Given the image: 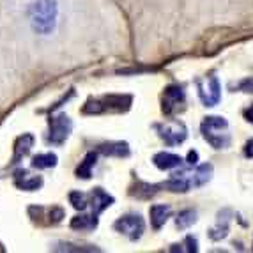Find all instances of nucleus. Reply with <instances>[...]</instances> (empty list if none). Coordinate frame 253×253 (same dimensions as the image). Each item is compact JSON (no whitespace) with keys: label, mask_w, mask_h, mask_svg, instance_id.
<instances>
[{"label":"nucleus","mask_w":253,"mask_h":253,"mask_svg":"<svg viewBox=\"0 0 253 253\" xmlns=\"http://www.w3.org/2000/svg\"><path fill=\"white\" fill-rule=\"evenodd\" d=\"M212 172H214L212 165L204 163L195 167V169L179 170V172L172 173L169 181L161 182L160 186L167 191H173V193H188L195 188L207 184L212 179Z\"/></svg>","instance_id":"nucleus-1"},{"label":"nucleus","mask_w":253,"mask_h":253,"mask_svg":"<svg viewBox=\"0 0 253 253\" xmlns=\"http://www.w3.org/2000/svg\"><path fill=\"white\" fill-rule=\"evenodd\" d=\"M131 103H133V96L129 94H105V96L89 97L82 108V114H121V112H127L131 108Z\"/></svg>","instance_id":"nucleus-2"},{"label":"nucleus","mask_w":253,"mask_h":253,"mask_svg":"<svg viewBox=\"0 0 253 253\" xmlns=\"http://www.w3.org/2000/svg\"><path fill=\"white\" fill-rule=\"evenodd\" d=\"M57 16H59L57 0H36L34 4L30 5V25L34 32L41 36H48L53 32L57 27Z\"/></svg>","instance_id":"nucleus-3"},{"label":"nucleus","mask_w":253,"mask_h":253,"mask_svg":"<svg viewBox=\"0 0 253 253\" xmlns=\"http://www.w3.org/2000/svg\"><path fill=\"white\" fill-rule=\"evenodd\" d=\"M200 133L212 149H228L232 144L230 127L225 117H218V115L206 117L200 124Z\"/></svg>","instance_id":"nucleus-4"},{"label":"nucleus","mask_w":253,"mask_h":253,"mask_svg":"<svg viewBox=\"0 0 253 253\" xmlns=\"http://www.w3.org/2000/svg\"><path fill=\"white\" fill-rule=\"evenodd\" d=\"M73 131V121L66 114L59 115H51L48 119V135L46 142L55 147H60V145L69 138Z\"/></svg>","instance_id":"nucleus-5"},{"label":"nucleus","mask_w":253,"mask_h":253,"mask_svg":"<svg viewBox=\"0 0 253 253\" xmlns=\"http://www.w3.org/2000/svg\"><path fill=\"white\" fill-rule=\"evenodd\" d=\"M195 85H197L200 101L206 106H216L221 101V84H219L218 76L211 75L206 78H197Z\"/></svg>","instance_id":"nucleus-6"},{"label":"nucleus","mask_w":253,"mask_h":253,"mask_svg":"<svg viewBox=\"0 0 253 253\" xmlns=\"http://www.w3.org/2000/svg\"><path fill=\"white\" fill-rule=\"evenodd\" d=\"M186 103V92L184 87L179 84H172L165 87L163 96H161V110L165 115H173L175 112L184 108Z\"/></svg>","instance_id":"nucleus-7"},{"label":"nucleus","mask_w":253,"mask_h":253,"mask_svg":"<svg viewBox=\"0 0 253 253\" xmlns=\"http://www.w3.org/2000/svg\"><path fill=\"white\" fill-rule=\"evenodd\" d=\"M158 136L163 140L165 144L173 147V145H181L188 138V127L184 126L182 121H172L169 124H156Z\"/></svg>","instance_id":"nucleus-8"},{"label":"nucleus","mask_w":253,"mask_h":253,"mask_svg":"<svg viewBox=\"0 0 253 253\" xmlns=\"http://www.w3.org/2000/svg\"><path fill=\"white\" fill-rule=\"evenodd\" d=\"M114 228L117 232L124 234L127 239L138 241L145 230V221L140 214H124L115 221Z\"/></svg>","instance_id":"nucleus-9"},{"label":"nucleus","mask_w":253,"mask_h":253,"mask_svg":"<svg viewBox=\"0 0 253 253\" xmlns=\"http://www.w3.org/2000/svg\"><path fill=\"white\" fill-rule=\"evenodd\" d=\"M29 216L38 225H57L66 218V211L59 206H51V207L30 206Z\"/></svg>","instance_id":"nucleus-10"},{"label":"nucleus","mask_w":253,"mask_h":253,"mask_svg":"<svg viewBox=\"0 0 253 253\" xmlns=\"http://www.w3.org/2000/svg\"><path fill=\"white\" fill-rule=\"evenodd\" d=\"M13 182H14V186H16L18 190L38 191L39 188L42 186V177H41V175H32V173L27 172V170L20 169V170H16V172H14Z\"/></svg>","instance_id":"nucleus-11"},{"label":"nucleus","mask_w":253,"mask_h":253,"mask_svg":"<svg viewBox=\"0 0 253 253\" xmlns=\"http://www.w3.org/2000/svg\"><path fill=\"white\" fill-rule=\"evenodd\" d=\"M234 212L230 209H223V211L218 212V218H216V225L209 230V237L211 241H221L228 236V230H230V219H232Z\"/></svg>","instance_id":"nucleus-12"},{"label":"nucleus","mask_w":253,"mask_h":253,"mask_svg":"<svg viewBox=\"0 0 253 253\" xmlns=\"http://www.w3.org/2000/svg\"><path fill=\"white\" fill-rule=\"evenodd\" d=\"M115 202V199L110 193H106L103 188H94L90 191V207H92L94 214H101L105 209H108L112 204Z\"/></svg>","instance_id":"nucleus-13"},{"label":"nucleus","mask_w":253,"mask_h":253,"mask_svg":"<svg viewBox=\"0 0 253 253\" xmlns=\"http://www.w3.org/2000/svg\"><path fill=\"white\" fill-rule=\"evenodd\" d=\"M172 206H169V204H154V206H151V209H149V216H151V225L154 230H160L161 227H163L167 221H169V218L172 216Z\"/></svg>","instance_id":"nucleus-14"},{"label":"nucleus","mask_w":253,"mask_h":253,"mask_svg":"<svg viewBox=\"0 0 253 253\" xmlns=\"http://www.w3.org/2000/svg\"><path fill=\"white\" fill-rule=\"evenodd\" d=\"M34 142H36L34 135H30V133H23L21 136H18L16 142H14V154H13V160H11V165L20 163L30 152V149L34 147Z\"/></svg>","instance_id":"nucleus-15"},{"label":"nucleus","mask_w":253,"mask_h":253,"mask_svg":"<svg viewBox=\"0 0 253 253\" xmlns=\"http://www.w3.org/2000/svg\"><path fill=\"white\" fill-rule=\"evenodd\" d=\"M97 225H99V218H97V214L90 212V214L75 216V218L71 219L69 227H71L73 230H78V232H92V230L97 228Z\"/></svg>","instance_id":"nucleus-16"},{"label":"nucleus","mask_w":253,"mask_h":253,"mask_svg":"<svg viewBox=\"0 0 253 253\" xmlns=\"http://www.w3.org/2000/svg\"><path fill=\"white\" fill-rule=\"evenodd\" d=\"M96 151L99 154H105V156H115V158L129 156V145H127V142H106V144L97 145Z\"/></svg>","instance_id":"nucleus-17"},{"label":"nucleus","mask_w":253,"mask_h":253,"mask_svg":"<svg viewBox=\"0 0 253 253\" xmlns=\"http://www.w3.org/2000/svg\"><path fill=\"white\" fill-rule=\"evenodd\" d=\"M182 158L177 156V154H172V152H158L152 158V163L156 165L160 170H172L177 169L182 165Z\"/></svg>","instance_id":"nucleus-18"},{"label":"nucleus","mask_w":253,"mask_h":253,"mask_svg":"<svg viewBox=\"0 0 253 253\" xmlns=\"http://www.w3.org/2000/svg\"><path fill=\"white\" fill-rule=\"evenodd\" d=\"M161 186L160 184H149V182H144V181H136V184H133L129 188V195L131 197H136L140 200H149L151 197L160 191Z\"/></svg>","instance_id":"nucleus-19"},{"label":"nucleus","mask_w":253,"mask_h":253,"mask_svg":"<svg viewBox=\"0 0 253 253\" xmlns=\"http://www.w3.org/2000/svg\"><path fill=\"white\" fill-rule=\"evenodd\" d=\"M97 154L99 152L97 151H90L85 154L84 161H82L78 167H76V177H80V179H90V175H92V169L96 167L97 163Z\"/></svg>","instance_id":"nucleus-20"},{"label":"nucleus","mask_w":253,"mask_h":253,"mask_svg":"<svg viewBox=\"0 0 253 253\" xmlns=\"http://www.w3.org/2000/svg\"><path fill=\"white\" fill-rule=\"evenodd\" d=\"M59 158L55 152H42V154H38V156L32 158L30 161V167L32 169H38V170H42V169H53L55 165H57Z\"/></svg>","instance_id":"nucleus-21"},{"label":"nucleus","mask_w":253,"mask_h":253,"mask_svg":"<svg viewBox=\"0 0 253 253\" xmlns=\"http://www.w3.org/2000/svg\"><path fill=\"white\" fill-rule=\"evenodd\" d=\"M197 211L195 209H182L181 212L177 214V218H175V227L179 228V230H186V228H190L193 223H197Z\"/></svg>","instance_id":"nucleus-22"},{"label":"nucleus","mask_w":253,"mask_h":253,"mask_svg":"<svg viewBox=\"0 0 253 253\" xmlns=\"http://www.w3.org/2000/svg\"><path fill=\"white\" fill-rule=\"evenodd\" d=\"M69 204L75 207L76 211H85L87 207H90V193L71 191V193H69Z\"/></svg>","instance_id":"nucleus-23"},{"label":"nucleus","mask_w":253,"mask_h":253,"mask_svg":"<svg viewBox=\"0 0 253 253\" xmlns=\"http://www.w3.org/2000/svg\"><path fill=\"white\" fill-rule=\"evenodd\" d=\"M53 252H99V248L96 246H78V245H73V243H59V245H55Z\"/></svg>","instance_id":"nucleus-24"},{"label":"nucleus","mask_w":253,"mask_h":253,"mask_svg":"<svg viewBox=\"0 0 253 253\" xmlns=\"http://www.w3.org/2000/svg\"><path fill=\"white\" fill-rule=\"evenodd\" d=\"M184 252H190V253H195V252H199V243H197V239H195L193 236H186L184 239Z\"/></svg>","instance_id":"nucleus-25"},{"label":"nucleus","mask_w":253,"mask_h":253,"mask_svg":"<svg viewBox=\"0 0 253 253\" xmlns=\"http://www.w3.org/2000/svg\"><path fill=\"white\" fill-rule=\"evenodd\" d=\"M237 89L243 90V92L253 94V78H245L243 82H239V85H237Z\"/></svg>","instance_id":"nucleus-26"},{"label":"nucleus","mask_w":253,"mask_h":253,"mask_svg":"<svg viewBox=\"0 0 253 253\" xmlns=\"http://www.w3.org/2000/svg\"><path fill=\"white\" fill-rule=\"evenodd\" d=\"M243 152H245V156L250 158V160H253V138H250L248 142L245 144V149H243Z\"/></svg>","instance_id":"nucleus-27"},{"label":"nucleus","mask_w":253,"mask_h":253,"mask_svg":"<svg viewBox=\"0 0 253 253\" xmlns=\"http://www.w3.org/2000/svg\"><path fill=\"white\" fill-rule=\"evenodd\" d=\"M186 161H188V165H191V167H193V165H197V163H199V152L190 151V152H188V156H186Z\"/></svg>","instance_id":"nucleus-28"},{"label":"nucleus","mask_w":253,"mask_h":253,"mask_svg":"<svg viewBox=\"0 0 253 253\" xmlns=\"http://www.w3.org/2000/svg\"><path fill=\"white\" fill-rule=\"evenodd\" d=\"M243 117H245L246 121H248V123L253 124V105H250L248 108H246L245 112H243Z\"/></svg>","instance_id":"nucleus-29"},{"label":"nucleus","mask_w":253,"mask_h":253,"mask_svg":"<svg viewBox=\"0 0 253 253\" xmlns=\"http://www.w3.org/2000/svg\"><path fill=\"white\" fill-rule=\"evenodd\" d=\"M5 252V248H4V245H2V243H0V253H4Z\"/></svg>","instance_id":"nucleus-30"}]
</instances>
